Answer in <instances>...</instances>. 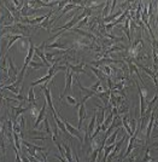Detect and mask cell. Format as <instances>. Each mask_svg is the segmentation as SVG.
Segmentation results:
<instances>
[{"instance_id":"obj_20","label":"cell","mask_w":158,"mask_h":162,"mask_svg":"<svg viewBox=\"0 0 158 162\" xmlns=\"http://www.w3.org/2000/svg\"><path fill=\"white\" fill-rule=\"evenodd\" d=\"M110 1H105V8H104V11H103V18L109 17V11H110Z\"/></svg>"},{"instance_id":"obj_19","label":"cell","mask_w":158,"mask_h":162,"mask_svg":"<svg viewBox=\"0 0 158 162\" xmlns=\"http://www.w3.org/2000/svg\"><path fill=\"white\" fill-rule=\"evenodd\" d=\"M44 124H45V131H46V134L48 137H51V138H53V132H52V129H51V127H50V124H48V120L45 119L44 120Z\"/></svg>"},{"instance_id":"obj_3","label":"cell","mask_w":158,"mask_h":162,"mask_svg":"<svg viewBox=\"0 0 158 162\" xmlns=\"http://www.w3.org/2000/svg\"><path fill=\"white\" fill-rule=\"evenodd\" d=\"M65 64L71 69V72L73 73H76V74H84V75H87V76H91V74H89V73H87L84 69V67H86V64H84V62H82V63H80L79 65H75V64H71V63H69V62H66Z\"/></svg>"},{"instance_id":"obj_6","label":"cell","mask_w":158,"mask_h":162,"mask_svg":"<svg viewBox=\"0 0 158 162\" xmlns=\"http://www.w3.org/2000/svg\"><path fill=\"white\" fill-rule=\"evenodd\" d=\"M46 107H47V103L45 104H42V108L40 109V113H39V115L35 119V122H34V128H37V127L40 126V124L42 122V120H45L46 119Z\"/></svg>"},{"instance_id":"obj_29","label":"cell","mask_w":158,"mask_h":162,"mask_svg":"<svg viewBox=\"0 0 158 162\" xmlns=\"http://www.w3.org/2000/svg\"><path fill=\"white\" fill-rule=\"evenodd\" d=\"M153 127L158 128V121H156V120H155V125H153Z\"/></svg>"},{"instance_id":"obj_2","label":"cell","mask_w":158,"mask_h":162,"mask_svg":"<svg viewBox=\"0 0 158 162\" xmlns=\"http://www.w3.org/2000/svg\"><path fill=\"white\" fill-rule=\"evenodd\" d=\"M64 124H65V127H66V129H68V133L71 135V137H75V138H77L81 143H84V135L81 134V131L79 129V128H75L73 127L66 120H64Z\"/></svg>"},{"instance_id":"obj_16","label":"cell","mask_w":158,"mask_h":162,"mask_svg":"<svg viewBox=\"0 0 158 162\" xmlns=\"http://www.w3.org/2000/svg\"><path fill=\"white\" fill-rule=\"evenodd\" d=\"M63 148H64L65 150V157H66V160L68 162H74V159H73V151H71V148L69 146V145L66 144V143H63Z\"/></svg>"},{"instance_id":"obj_25","label":"cell","mask_w":158,"mask_h":162,"mask_svg":"<svg viewBox=\"0 0 158 162\" xmlns=\"http://www.w3.org/2000/svg\"><path fill=\"white\" fill-rule=\"evenodd\" d=\"M16 122H18V125L21 126L22 131H23V129H24V127H26V119H24V116H21Z\"/></svg>"},{"instance_id":"obj_9","label":"cell","mask_w":158,"mask_h":162,"mask_svg":"<svg viewBox=\"0 0 158 162\" xmlns=\"http://www.w3.org/2000/svg\"><path fill=\"white\" fill-rule=\"evenodd\" d=\"M86 67H88V68H89V69H91V70L94 73V75H95V76L98 78V80L100 81L102 84L104 82V81H106L108 76H106V75H105V74L103 73V70L98 69V68H95V67H93V65H89V64H88V65H86Z\"/></svg>"},{"instance_id":"obj_10","label":"cell","mask_w":158,"mask_h":162,"mask_svg":"<svg viewBox=\"0 0 158 162\" xmlns=\"http://www.w3.org/2000/svg\"><path fill=\"white\" fill-rule=\"evenodd\" d=\"M53 117H55V121H56L57 124V127L63 132V133H65V134L70 135L69 133H68V129H66V127H65V124H64V120H62L60 117L58 116V113H56V114H53ZM71 137V135H70Z\"/></svg>"},{"instance_id":"obj_26","label":"cell","mask_w":158,"mask_h":162,"mask_svg":"<svg viewBox=\"0 0 158 162\" xmlns=\"http://www.w3.org/2000/svg\"><path fill=\"white\" fill-rule=\"evenodd\" d=\"M88 18L89 17H86V18H84L82 21H80V22L76 24V27H84V26L87 24V22H88Z\"/></svg>"},{"instance_id":"obj_21","label":"cell","mask_w":158,"mask_h":162,"mask_svg":"<svg viewBox=\"0 0 158 162\" xmlns=\"http://www.w3.org/2000/svg\"><path fill=\"white\" fill-rule=\"evenodd\" d=\"M152 161V157L150 155V148L147 146L146 148V151H145V156L141 159V162H151Z\"/></svg>"},{"instance_id":"obj_12","label":"cell","mask_w":158,"mask_h":162,"mask_svg":"<svg viewBox=\"0 0 158 162\" xmlns=\"http://www.w3.org/2000/svg\"><path fill=\"white\" fill-rule=\"evenodd\" d=\"M45 48H59V50H62V51H64V50H70L69 48V46L64 45V44H60V43H52V44H48L46 45V43H45Z\"/></svg>"},{"instance_id":"obj_28","label":"cell","mask_w":158,"mask_h":162,"mask_svg":"<svg viewBox=\"0 0 158 162\" xmlns=\"http://www.w3.org/2000/svg\"><path fill=\"white\" fill-rule=\"evenodd\" d=\"M75 161H76V162H81V161H80V157H79V155H77V153H75Z\"/></svg>"},{"instance_id":"obj_18","label":"cell","mask_w":158,"mask_h":162,"mask_svg":"<svg viewBox=\"0 0 158 162\" xmlns=\"http://www.w3.org/2000/svg\"><path fill=\"white\" fill-rule=\"evenodd\" d=\"M138 89H139L140 94H142V96L145 97V99L149 102V90H147L146 87H144V86H139V85H138Z\"/></svg>"},{"instance_id":"obj_17","label":"cell","mask_w":158,"mask_h":162,"mask_svg":"<svg viewBox=\"0 0 158 162\" xmlns=\"http://www.w3.org/2000/svg\"><path fill=\"white\" fill-rule=\"evenodd\" d=\"M4 90H9L11 91L12 93H15V94H19V92H21V87H17V86H15V85H6V86H1V91Z\"/></svg>"},{"instance_id":"obj_24","label":"cell","mask_w":158,"mask_h":162,"mask_svg":"<svg viewBox=\"0 0 158 162\" xmlns=\"http://www.w3.org/2000/svg\"><path fill=\"white\" fill-rule=\"evenodd\" d=\"M65 98H66V102H68L69 104H71V105H77V102H76V99H75L73 96H69V94H68Z\"/></svg>"},{"instance_id":"obj_1","label":"cell","mask_w":158,"mask_h":162,"mask_svg":"<svg viewBox=\"0 0 158 162\" xmlns=\"http://www.w3.org/2000/svg\"><path fill=\"white\" fill-rule=\"evenodd\" d=\"M71 86H73V72H71V69L68 67V69H66V74H65V89H64V91H63V93H60L59 100H62L63 97H66L69 92H71V93H73V91H71Z\"/></svg>"},{"instance_id":"obj_4","label":"cell","mask_w":158,"mask_h":162,"mask_svg":"<svg viewBox=\"0 0 158 162\" xmlns=\"http://www.w3.org/2000/svg\"><path fill=\"white\" fill-rule=\"evenodd\" d=\"M156 109L152 110L151 113V117H150V121L147 124V127H146V143H149L150 138H151V133H152V128H153V125H155V119H156Z\"/></svg>"},{"instance_id":"obj_14","label":"cell","mask_w":158,"mask_h":162,"mask_svg":"<svg viewBox=\"0 0 158 162\" xmlns=\"http://www.w3.org/2000/svg\"><path fill=\"white\" fill-rule=\"evenodd\" d=\"M122 126L124 127V129H126V132H127V134L128 137H133V132H132V128H130L129 124H128V116L127 115H124V116L122 117Z\"/></svg>"},{"instance_id":"obj_23","label":"cell","mask_w":158,"mask_h":162,"mask_svg":"<svg viewBox=\"0 0 158 162\" xmlns=\"http://www.w3.org/2000/svg\"><path fill=\"white\" fill-rule=\"evenodd\" d=\"M39 113H40V110L37 109V107L35 105V107H30V114H31V116L35 117L36 119L37 115H39Z\"/></svg>"},{"instance_id":"obj_31","label":"cell","mask_w":158,"mask_h":162,"mask_svg":"<svg viewBox=\"0 0 158 162\" xmlns=\"http://www.w3.org/2000/svg\"><path fill=\"white\" fill-rule=\"evenodd\" d=\"M157 54H158V51H157Z\"/></svg>"},{"instance_id":"obj_8","label":"cell","mask_w":158,"mask_h":162,"mask_svg":"<svg viewBox=\"0 0 158 162\" xmlns=\"http://www.w3.org/2000/svg\"><path fill=\"white\" fill-rule=\"evenodd\" d=\"M76 82H77V87L80 89V91H82L84 92V96H87V97H94V96H97V93L95 92H93V91L91 90V89H87V87H84V85L81 84V81H80V79H79V76L76 78Z\"/></svg>"},{"instance_id":"obj_13","label":"cell","mask_w":158,"mask_h":162,"mask_svg":"<svg viewBox=\"0 0 158 162\" xmlns=\"http://www.w3.org/2000/svg\"><path fill=\"white\" fill-rule=\"evenodd\" d=\"M28 103L29 107H35L36 105V99H35V92H34V89L30 87L28 92Z\"/></svg>"},{"instance_id":"obj_30","label":"cell","mask_w":158,"mask_h":162,"mask_svg":"<svg viewBox=\"0 0 158 162\" xmlns=\"http://www.w3.org/2000/svg\"><path fill=\"white\" fill-rule=\"evenodd\" d=\"M157 19H158V9H157Z\"/></svg>"},{"instance_id":"obj_22","label":"cell","mask_w":158,"mask_h":162,"mask_svg":"<svg viewBox=\"0 0 158 162\" xmlns=\"http://www.w3.org/2000/svg\"><path fill=\"white\" fill-rule=\"evenodd\" d=\"M31 69H41V68H44V67H46L44 63H36V62H34V61H31V63L29 65Z\"/></svg>"},{"instance_id":"obj_11","label":"cell","mask_w":158,"mask_h":162,"mask_svg":"<svg viewBox=\"0 0 158 162\" xmlns=\"http://www.w3.org/2000/svg\"><path fill=\"white\" fill-rule=\"evenodd\" d=\"M115 116H116V115H115L112 111H110V113H109L108 117L105 119L104 124L102 125V132H104V133H105V132L108 131V128L110 127V125H111V122H112V120H113V117H115Z\"/></svg>"},{"instance_id":"obj_7","label":"cell","mask_w":158,"mask_h":162,"mask_svg":"<svg viewBox=\"0 0 158 162\" xmlns=\"http://www.w3.org/2000/svg\"><path fill=\"white\" fill-rule=\"evenodd\" d=\"M86 117V109H84V102L81 100L80 103V107H79V126L77 128L81 129L82 126H84V120Z\"/></svg>"},{"instance_id":"obj_27","label":"cell","mask_w":158,"mask_h":162,"mask_svg":"<svg viewBox=\"0 0 158 162\" xmlns=\"http://www.w3.org/2000/svg\"><path fill=\"white\" fill-rule=\"evenodd\" d=\"M21 157H22V161H23V162H30V161H29V159H28V156H24V155H22Z\"/></svg>"},{"instance_id":"obj_5","label":"cell","mask_w":158,"mask_h":162,"mask_svg":"<svg viewBox=\"0 0 158 162\" xmlns=\"http://www.w3.org/2000/svg\"><path fill=\"white\" fill-rule=\"evenodd\" d=\"M29 109H30V107H28V108H23V107H11V110H12V113H13V117H12L13 122H16L19 117H21V115L24 114L26 111H28Z\"/></svg>"},{"instance_id":"obj_15","label":"cell","mask_w":158,"mask_h":162,"mask_svg":"<svg viewBox=\"0 0 158 162\" xmlns=\"http://www.w3.org/2000/svg\"><path fill=\"white\" fill-rule=\"evenodd\" d=\"M121 132V128H117V129H115V132L112 133L110 137H108V139H106V143H105V146L106 145H112L115 144V142H116V138H117V134Z\"/></svg>"}]
</instances>
